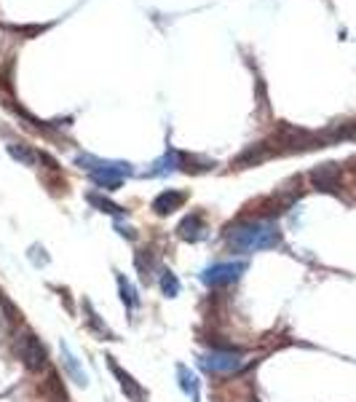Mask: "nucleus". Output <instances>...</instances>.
Returning a JSON list of instances; mask_svg holds the SVG:
<instances>
[{
  "label": "nucleus",
  "mask_w": 356,
  "mask_h": 402,
  "mask_svg": "<svg viewBox=\"0 0 356 402\" xmlns=\"http://www.w3.org/2000/svg\"><path fill=\"white\" fill-rule=\"evenodd\" d=\"M228 244L236 252H260V250H274L281 244V234L274 222L249 220L241 222L228 231Z\"/></svg>",
  "instance_id": "nucleus-1"
},
{
  "label": "nucleus",
  "mask_w": 356,
  "mask_h": 402,
  "mask_svg": "<svg viewBox=\"0 0 356 402\" xmlns=\"http://www.w3.org/2000/svg\"><path fill=\"white\" fill-rule=\"evenodd\" d=\"M78 164L83 166L86 164V172L94 185H99L102 191H118L123 177L132 175V166L123 164V161H102V159H91V156H80Z\"/></svg>",
  "instance_id": "nucleus-2"
},
{
  "label": "nucleus",
  "mask_w": 356,
  "mask_h": 402,
  "mask_svg": "<svg viewBox=\"0 0 356 402\" xmlns=\"http://www.w3.org/2000/svg\"><path fill=\"white\" fill-rule=\"evenodd\" d=\"M201 367L212 376H231L244 367V357L238 349H212L209 354L201 357Z\"/></svg>",
  "instance_id": "nucleus-3"
},
{
  "label": "nucleus",
  "mask_w": 356,
  "mask_h": 402,
  "mask_svg": "<svg viewBox=\"0 0 356 402\" xmlns=\"http://www.w3.org/2000/svg\"><path fill=\"white\" fill-rule=\"evenodd\" d=\"M17 354H19V360L24 362V367L33 370V373H40V370L48 365L46 346H43L38 335L30 333V330H24L19 338H17Z\"/></svg>",
  "instance_id": "nucleus-4"
},
{
  "label": "nucleus",
  "mask_w": 356,
  "mask_h": 402,
  "mask_svg": "<svg viewBox=\"0 0 356 402\" xmlns=\"http://www.w3.org/2000/svg\"><path fill=\"white\" fill-rule=\"evenodd\" d=\"M244 268H247L244 263H215L201 274V279L206 287H225V284H233L244 274Z\"/></svg>",
  "instance_id": "nucleus-5"
},
{
  "label": "nucleus",
  "mask_w": 356,
  "mask_h": 402,
  "mask_svg": "<svg viewBox=\"0 0 356 402\" xmlns=\"http://www.w3.org/2000/svg\"><path fill=\"white\" fill-rule=\"evenodd\" d=\"M107 365H110V370H113V376L118 378L121 389H123V394L129 397L132 402H148V392L139 386L137 381H134V376L132 373H126L123 367H121L118 362L113 360V357H107Z\"/></svg>",
  "instance_id": "nucleus-6"
},
{
  "label": "nucleus",
  "mask_w": 356,
  "mask_h": 402,
  "mask_svg": "<svg viewBox=\"0 0 356 402\" xmlns=\"http://www.w3.org/2000/svg\"><path fill=\"white\" fill-rule=\"evenodd\" d=\"M311 182L317 185L319 191H337V182H340V169L337 164H321L311 172Z\"/></svg>",
  "instance_id": "nucleus-7"
},
{
  "label": "nucleus",
  "mask_w": 356,
  "mask_h": 402,
  "mask_svg": "<svg viewBox=\"0 0 356 402\" xmlns=\"http://www.w3.org/2000/svg\"><path fill=\"white\" fill-rule=\"evenodd\" d=\"M185 199H188V196H185L182 191H163V193H159V196L153 199V212L161 215V218H163V215H172L175 209H179V207L185 204Z\"/></svg>",
  "instance_id": "nucleus-8"
},
{
  "label": "nucleus",
  "mask_w": 356,
  "mask_h": 402,
  "mask_svg": "<svg viewBox=\"0 0 356 402\" xmlns=\"http://www.w3.org/2000/svg\"><path fill=\"white\" fill-rule=\"evenodd\" d=\"M204 231H206V225H204V218H201L198 212L188 215L177 228L179 239H185V241H201L204 239Z\"/></svg>",
  "instance_id": "nucleus-9"
},
{
  "label": "nucleus",
  "mask_w": 356,
  "mask_h": 402,
  "mask_svg": "<svg viewBox=\"0 0 356 402\" xmlns=\"http://www.w3.org/2000/svg\"><path fill=\"white\" fill-rule=\"evenodd\" d=\"M8 153H11V159L21 161L24 166H35V164H38V159H40L38 153H35V150H33L27 142H11V145H8Z\"/></svg>",
  "instance_id": "nucleus-10"
},
{
  "label": "nucleus",
  "mask_w": 356,
  "mask_h": 402,
  "mask_svg": "<svg viewBox=\"0 0 356 402\" xmlns=\"http://www.w3.org/2000/svg\"><path fill=\"white\" fill-rule=\"evenodd\" d=\"M265 159H268L265 145H252L249 150H244V153L236 159V166L238 169H244V166H249V164H260V161H265Z\"/></svg>",
  "instance_id": "nucleus-11"
},
{
  "label": "nucleus",
  "mask_w": 356,
  "mask_h": 402,
  "mask_svg": "<svg viewBox=\"0 0 356 402\" xmlns=\"http://www.w3.org/2000/svg\"><path fill=\"white\" fill-rule=\"evenodd\" d=\"M161 292H163L166 298H177L179 295V279L172 274V271H163V274H161Z\"/></svg>",
  "instance_id": "nucleus-12"
},
{
  "label": "nucleus",
  "mask_w": 356,
  "mask_h": 402,
  "mask_svg": "<svg viewBox=\"0 0 356 402\" xmlns=\"http://www.w3.org/2000/svg\"><path fill=\"white\" fill-rule=\"evenodd\" d=\"M153 166H156V169H153L150 175H163V172H172V169H177V166H179V153L169 150V153H166V156H163L161 161H156Z\"/></svg>",
  "instance_id": "nucleus-13"
},
{
  "label": "nucleus",
  "mask_w": 356,
  "mask_h": 402,
  "mask_svg": "<svg viewBox=\"0 0 356 402\" xmlns=\"http://www.w3.org/2000/svg\"><path fill=\"white\" fill-rule=\"evenodd\" d=\"M83 308H86V322H89V327H91V330H97L102 338H113V335H110V330H107L105 324H99L97 314H94V308H91V303L83 301Z\"/></svg>",
  "instance_id": "nucleus-14"
},
{
  "label": "nucleus",
  "mask_w": 356,
  "mask_h": 402,
  "mask_svg": "<svg viewBox=\"0 0 356 402\" xmlns=\"http://www.w3.org/2000/svg\"><path fill=\"white\" fill-rule=\"evenodd\" d=\"M89 204H94L99 212H107V215H121V207L113 204V201L102 199L99 193H89Z\"/></svg>",
  "instance_id": "nucleus-15"
},
{
  "label": "nucleus",
  "mask_w": 356,
  "mask_h": 402,
  "mask_svg": "<svg viewBox=\"0 0 356 402\" xmlns=\"http://www.w3.org/2000/svg\"><path fill=\"white\" fill-rule=\"evenodd\" d=\"M118 290H121V298H123V303L129 306V308H134L137 306V295H134V290H132V284L123 279L118 274Z\"/></svg>",
  "instance_id": "nucleus-16"
},
{
  "label": "nucleus",
  "mask_w": 356,
  "mask_h": 402,
  "mask_svg": "<svg viewBox=\"0 0 356 402\" xmlns=\"http://www.w3.org/2000/svg\"><path fill=\"white\" fill-rule=\"evenodd\" d=\"M62 354H64V365H67V370L75 376V381L78 383H86V373H78V365H75V357L70 354V349L67 346H62Z\"/></svg>",
  "instance_id": "nucleus-17"
}]
</instances>
